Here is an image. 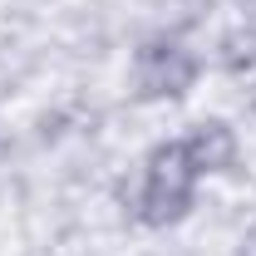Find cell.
Instances as JSON below:
<instances>
[{"label": "cell", "instance_id": "obj_3", "mask_svg": "<svg viewBox=\"0 0 256 256\" xmlns=\"http://www.w3.org/2000/svg\"><path fill=\"white\" fill-rule=\"evenodd\" d=\"M182 148H188L192 168L202 172V182L232 172L236 158H242V138H236V128L226 124V118H197V124L182 133Z\"/></svg>", "mask_w": 256, "mask_h": 256}, {"label": "cell", "instance_id": "obj_1", "mask_svg": "<svg viewBox=\"0 0 256 256\" xmlns=\"http://www.w3.org/2000/svg\"><path fill=\"white\" fill-rule=\"evenodd\" d=\"M197 188H202V172L192 168L182 138H162L148 148V158L138 168V192H133V217L143 226H178L197 207Z\"/></svg>", "mask_w": 256, "mask_h": 256}, {"label": "cell", "instance_id": "obj_5", "mask_svg": "<svg viewBox=\"0 0 256 256\" xmlns=\"http://www.w3.org/2000/svg\"><path fill=\"white\" fill-rule=\"evenodd\" d=\"M232 256H256V226L242 232V242H236V252H232Z\"/></svg>", "mask_w": 256, "mask_h": 256}, {"label": "cell", "instance_id": "obj_2", "mask_svg": "<svg viewBox=\"0 0 256 256\" xmlns=\"http://www.w3.org/2000/svg\"><path fill=\"white\" fill-rule=\"evenodd\" d=\"M197 79H202V54L178 34H148L128 64V84L138 104H178L197 89Z\"/></svg>", "mask_w": 256, "mask_h": 256}, {"label": "cell", "instance_id": "obj_4", "mask_svg": "<svg viewBox=\"0 0 256 256\" xmlns=\"http://www.w3.org/2000/svg\"><path fill=\"white\" fill-rule=\"evenodd\" d=\"M217 64L226 74H256V25H232L217 40Z\"/></svg>", "mask_w": 256, "mask_h": 256}]
</instances>
